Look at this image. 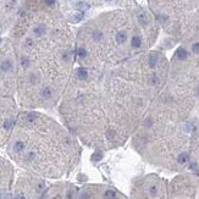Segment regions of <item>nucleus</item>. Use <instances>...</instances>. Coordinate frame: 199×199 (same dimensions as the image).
Instances as JSON below:
<instances>
[{"mask_svg": "<svg viewBox=\"0 0 199 199\" xmlns=\"http://www.w3.org/2000/svg\"><path fill=\"white\" fill-rule=\"evenodd\" d=\"M132 199H169V183L156 175L143 176L132 188Z\"/></svg>", "mask_w": 199, "mask_h": 199, "instance_id": "obj_2", "label": "nucleus"}, {"mask_svg": "<svg viewBox=\"0 0 199 199\" xmlns=\"http://www.w3.org/2000/svg\"><path fill=\"white\" fill-rule=\"evenodd\" d=\"M45 32H47V27H45V24H43V23H39V24H37V26L33 27V34H34L36 37L44 36Z\"/></svg>", "mask_w": 199, "mask_h": 199, "instance_id": "obj_5", "label": "nucleus"}, {"mask_svg": "<svg viewBox=\"0 0 199 199\" xmlns=\"http://www.w3.org/2000/svg\"><path fill=\"white\" fill-rule=\"evenodd\" d=\"M199 120V82L161 88L132 137L137 152L162 169L183 172L189 166L190 138Z\"/></svg>", "mask_w": 199, "mask_h": 199, "instance_id": "obj_1", "label": "nucleus"}, {"mask_svg": "<svg viewBox=\"0 0 199 199\" xmlns=\"http://www.w3.org/2000/svg\"><path fill=\"white\" fill-rule=\"evenodd\" d=\"M169 199H199V176L181 173L169 183Z\"/></svg>", "mask_w": 199, "mask_h": 199, "instance_id": "obj_3", "label": "nucleus"}, {"mask_svg": "<svg viewBox=\"0 0 199 199\" xmlns=\"http://www.w3.org/2000/svg\"><path fill=\"white\" fill-rule=\"evenodd\" d=\"M12 69V62L10 60H3L0 62V70L3 72H9Z\"/></svg>", "mask_w": 199, "mask_h": 199, "instance_id": "obj_7", "label": "nucleus"}, {"mask_svg": "<svg viewBox=\"0 0 199 199\" xmlns=\"http://www.w3.org/2000/svg\"><path fill=\"white\" fill-rule=\"evenodd\" d=\"M44 3L48 5V6H53L55 4V0H44Z\"/></svg>", "mask_w": 199, "mask_h": 199, "instance_id": "obj_9", "label": "nucleus"}, {"mask_svg": "<svg viewBox=\"0 0 199 199\" xmlns=\"http://www.w3.org/2000/svg\"><path fill=\"white\" fill-rule=\"evenodd\" d=\"M82 19H83V14H82V12H77V14H74V16H73L72 21H74V22H78V21H81Z\"/></svg>", "mask_w": 199, "mask_h": 199, "instance_id": "obj_8", "label": "nucleus"}, {"mask_svg": "<svg viewBox=\"0 0 199 199\" xmlns=\"http://www.w3.org/2000/svg\"><path fill=\"white\" fill-rule=\"evenodd\" d=\"M0 43H1V39H0Z\"/></svg>", "mask_w": 199, "mask_h": 199, "instance_id": "obj_10", "label": "nucleus"}, {"mask_svg": "<svg viewBox=\"0 0 199 199\" xmlns=\"http://www.w3.org/2000/svg\"><path fill=\"white\" fill-rule=\"evenodd\" d=\"M127 40V32L126 31H119L115 34V42L117 44H123Z\"/></svg>", "mask_w": 199, "mask_h": 199, "instance_id": "obj_6", "label": "nucleus"}, {"mask_svg": "<svg viewBox=\"0 0 199 199\" xmlns=\"http://www.w3.org/2000/svg\"><path fill=\"white\" fill-rule=\"evenodd\" d=\"M190 172L199 176V120L193 131L190 138V148H189V166Z\"/></svg>", "mask_w": 199, "mask_h": 199, "instance_id": "obj_4", "label": "nucleus"}]
</instances>
